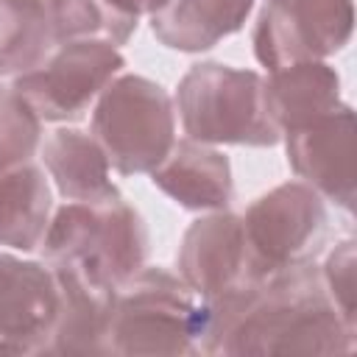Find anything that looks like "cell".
<instances>
[{
    "instance_id": "1",
    "label": "cell",
    "mask_w": 357,
    "mask_h": 357,
    "mask_svg": "<svg viewBox=\"0 0 357 357\" xmlns=\"http://www.w3.org/2000/svg\"><path fill=\"white\" fill-rule=\"evenodd\" d=\"M204 307V354H346L354 349L357 329L340 318L312 262L276 271Z\"/></svg>"
},
{
    "instance_id": "2",
    "label": "cell",
    "mask_w": 357,
    "mask_h": 357,
    "mask_svg": "<svg viewBox=\"0 0 357 357\" xmlns=\"http://www.w3.org/2000/svg\"><path fill=\"white\" fill-rule=\"evenodd\" d=\"M206 307L165 268H139L112 296L109 354H201Z\"/></svg>"
},
{
    "instance_id": "3",
    "label": "cell",
    "mask_w": 357,
    "mask_h": 357,
    "mask_svg": "<svg viewBox=\"0 0 357 357\" xmlns=\"http://www.w3.org/2000/svg\"><path fill=\"white\" fill-rule=\"evenodd\" d=\"M47 265H70L86 282L114 293L148 257V229L123 201L64 204L56 209L42 237Z\"/></svg>"
},
{
    "instance_id": "4",
    "label": "cell",
    "mask_w": 357,
    "mask_h": 357,
    "mask_svg": "<svg viewBox=\"0 0 357 357\" xmlns=\"http://www.w3.org/2000/svg\"><path fill=\"white\" fill-rule=\"evenodd\" d=\"M176 106L187 139L204 145H276L282 139L265 106V78L218 61L190 67Z\"/></svg>"
},
{
    "instance_id": "5",
    "label": "cell",
    "mask_w": 357,
    "mask_h": 357,
    "mask_svg": "<svg viewBox=\"0 0 357 357\" xmlns=\"http://www.w3.org/2000/svg\"><path fill=\"white\" fill-rule=\"evenodd\" d=\"M92 137L117 173H151L176 142L173 100L156 81L123 73L95 100Z\"/></svg>"
},
{
    "instance_id": "6",
    "label": "cell",
    "mask_w": 357,
    "mask_h": 357,
    "mask_svg": "<svg viewBox=\"0 0 357 357\" xmlns=\"http://www.w3.org/2000/svg\"><path fill=\"white\" fill-rule=\"evenodd\" d=\"M126 59L106 39H73L59 45L36 70L14 78V89L39 120H78L92 100L123 73Z\"/></svg>"
},
{
    "instance_id": "7",
    "label": "cell",
    "mask_w": 357,
    "mask_h": 357,
    "mask_svg": "<svg viewBox=\"0 0 357 357\" xmlns=\"http://www.w3.org/2000/svg\"><path fill=\"white\" fill-rule=\"evenodd\" d=\"M243 231L254 268L262 279L276 271L312 262L326 234L324 198L304 181H284L248 206Z\"/></svg>"
},
{
    "instance_id": "8",
    "label": "cell",
    "mask_w": 357,
    "mask_h": 357,
    "mask_svg": "<svg viewBox=\"0 0 357 357\" xmlns=\"http://www.w3.org/2000/svg\"><path fill=\"white\" fill-rule=\"evenodd\" d=\"M351 28V0H268L254 28V53L268 73L324 61L349 45Z\"/></svg>"
},
{
    "instance_id": "9",
    "label": "cell",
    "mask_w": 357,
    "mask_h": 357,
    "mask_svg": "<svg viewBox=\"0 0 357 357\" xmlns=\"http://www.w3.org/2000/svg\"><path fill=\"white\" fill-rule=\"evenodd\" d=\"M178 276L204 304L259 282L262 276L254 268L243 218L218 209L195 220L178 248Z\"/></svg>"
},
{
    "instance_id": "10",
    "label": "cell",
    "mask_w": 357,
    "mask_h": 357,
    "mask_svg": "<svg viewBox=\"0 0 357 357\" xmlns=\"http://www.w3.org/2000/svg\"><path fill=\"white\" fill-rule=\"evenodd\" d=\"M56 315L53 268L0 254V354H45Z\"/></svg>"
},
{
    "instance_id": "11",
    "label": "cell",
    "mask_w": 357,
    "mask_h": 357,
    "mask_svg": "<svg viewBox=\"0 0 357 357\" xmlns=\"http://www.w3.org/2000/svg\"><path fill=\"white\" fill-rule=\"evenodd\" d=\"M287 145V162L304 184L321 198L351 212L354 206V112L340 106L337 112L282 134Z\"/></svg>"
},
{
    "instance_id": "12",
    "label": "cell",
    "mask_w": 357,
    "mask_h": 357,
    "mask_svg": "<svg viewBox=\"0 0 357 357\" xmlns=\"http://www.w3.org/2000/svg\"><path fill=\"white\" fill-rule=\"evenodd\" d=\"M59 282V315L45 354H109L112 296L70 265H50Z\"/></svg>"
},
{
    "instance_id": "13",
    "label": "cell",
    "mask_w": 357,
    "mask_h": 357,
    "mask_svg": "<svg viewBox=\"0 0 357 357\" xmlns=\"http://www.w3.org/2000/svg\"><path fill=\"white\" fill-rule=\"evenodd\" d=\"M151 181L178 206L195 212L226 209L234 192L229 159L195 139L173 142L170 153L151 170Z\"/></svg>"
},
{
    "instance_id": "14",
    "label": "cell",
    "mask_w": 357,
    "mask_h": 357,
    "mask_svg": "<svg viewBox=\"0 0 357 357\" xmlns=\"http://www.w3.org/2000/svg\"><path fill=\"white\" fill-rule=\"evenodd\" d=\"M265 106L279 134L304 128L343 106L340 78L324 61L279 67L265 78Z\"/></svg>"
},
{
    "instance_id": "15",
    "label": "cell",
    "mask_w": 357,
    "mask_h": 357,
    "mask_svg": "<svg viewBox=\"0 0 357 357\" xmlns=\"http://www.w3.org/2000/svg\"><path fill=\"white\" fill-rule=\"evenodd\" d=\"M42 162L59 192L75 204H112L120 190L109 178V159L92 134L59 128L42 142Z\"/></svg>"
},
{
    "instance_id": "16",
    "label": "cell",
    "mask_w": 357,
    "mask_h": 357,
    "mask_svg": "<svg viewBox=\"0 0 357 357\" xmlns=\"http://www.w3.org/2000/svg\"><path fill=\"white\" fill-rule=\"evenodd\" d=\"M251 8L254 0H167L151 14V31L170 50L201 53L237 33Z\"/></svg>"
},
{
    "instance_id": "17",
    "label": "cell",
    "mask_w": 357,
    "mask_h": 357,
    "mask_svg": "<svg viewBox=\"0 0 357 357\" xmlns=\"http://www.w3.org/2000/svg\"><path fill=\"white\" fill-rule=\"evenodd\" d=\"M50 223V187L45 173L22 162L0 173V245L33 251Z\"/></svg>"
},
{
    "instance_id": "18",
    "label": "cell",
    "mask_w": 357,
    "mask_h": 357,
    "mask_svg": "<svg viewBox=\"0 0 357 357\" xmlns=\"http://www.w3.org/2000/svg\"><path fill=\"white\" fill-rule=\"evenodd\" d=\"M56 47L42 0H0V78L36 70Z\"/></svg>"
},
{
    "instance_id": "19",
    "label": "cell",
    "mask_w": 357,
    "mask_h": 357,
    "mask_svg": "<svg viewBox=\"0 0 357 357\" xmlns=\"http://www.w3.org/2000/svg\"><path fill=\"white\" fill-rule=\"evenodd\" d=\"M45 8L56 45L73 39H106L123 45L137 28V20L117 14L106 0H47Z\"/></svg>"
},
{
    "instance_id": "20",
    "label": "cell",
    "mask_w": 357,
    "mask_h": 357,
    "mask_svg": "<svg viewBox=\"0 0 357 357\" xmlns=\"http://www.w3.org/2000/svg\"><path fill=\"white\" fill-rule=\"evenodd\" d=\"M39 137L42 120L28 100L14 86L0 89V173L31 162L39 148Z\"/></svg>"
},
{
    "instance_id": "21",
    "label": "cell",
    "mask_w": 357,
    "mask_h": 357,
    "mask_svg": "<svg viewBox=\"0 0 357 357\" xmlns=\"http://www.w3.org/2000/svg\"><path fill=\"white\" fill-rule=\"evenodd\" d=\"M354 265H357V257H354V240H343L337 243L324 268L321 271V282H324V290L329 296V301L335 304V310L340 312V318L357 329V312H354Z\"/></svg>"
},
{
    "instance_id": "22",
    "label": "cell",
    "mask_w": 357,
    "mask_h": 357,
    "mask_svg": "<svg viewBox=\"0 0 357 357\" xmlns=\"http://www.w3.org/2000/svg\"><path fill=\"white\" fill-rule=\"evenodd\" d=\"M117 14L123 17H131V20H139L142 14H153L159 11L167 0H106Z\"/></svg>"
},
{
    "instance_id": "23",
    "label": "cell",
    "mask_w": 357,
    "mask_h": 357,
    "mask_svg": "<svg viewBox=\"0 0 357 357\" xmlns=\"http://www.w3.org/2000/svg\"><path fill=\"white\" fill-rule=\"evenodd\" d=\"M42 3H47V0H42Z\"/></svg>"
}]
</instances>
